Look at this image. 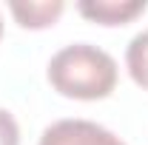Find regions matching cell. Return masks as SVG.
Wrapping results in <instances>:
<instances>
[{
  "instance_id": "1",
  "label": "cell",
  "mask_w": 148,
  "mask_h": 145,
  "mask_svg": "<svg viewBox=\"0 0 148 145\" xmlns=\"http://www.w3.org/2000/svg\"><path fill=\"white\" fill-rule=\"evenodd\" d=\"M49 83L63 97L103 100L117 85V63L108 51L91 43H71L51 57Z\"/></svg>"
},
{
  "instance_id": "2",
  "label": "cell",
  "mask_w": 148,
  "mask_h": 145,
  "mask_svg": "<svg viewBox=\"0 0 148 145\" xmlns=\"http://www.w3.org/2000/svg\"><path fill=\"white\" fill-rule=\"evenodd\" d=\"M40 145H125V142L91 120H60L43 131Z\"/></svg>"
},
{
  "instance_id": "3",
  "label": "cell",
  "mask_w": 148,
  "mask_h": 145,
  "mask_svg": "<svg viewBox=\"0 0 148 145\" xmlns=\"http://www.w3.org/2000/svg\"><path fill=\"white\" fill-rule=\"evenodd\" d=\"M83 17L103 26H123L145 12V0H83L77 3Z\"/></svg>"
},
{
  "instance_id": "4",
  "label": "cell",
  "mask_w": 148,
  "mask_h": 145,
  "mask_svg": "<svg viewBox=\"0 0 148 145\" xmlns=\"http://www.w3.org/2000/svg\"><path fill=\"white\" fill-rule=\"evenodd\" d=\"M9 9L20 20V26H26V29H46V26H51L63 14L66 6L60 0H54V3H12Z\"/></svg>"
},
{
  "instance_id": "5",
  "label": "cell",
  "mask_w": 148,
  "mask_h": 145,
  "mask_svg": "<svg viewBox=\"0 0 148 145\" xmlns=\"http://www.w3.org/2000/svg\"><path fill=\"white\" fill-rule=\"evenodd\" d=\"M125 66H128L131 80L148 91V29H145V31H140V34L128 43Z\"/></svg>"
},
{
  "instance_id": "6",
  "label": "cell",
  "mask_w": 148,
  "mask_h": 145,
  "mask_svg": "<svg viewBox=\"0 0 148 145\" xmlns=\"http://www.w3.org/2000/svg\"><path fill=\"white\" fill-rule=\"evenodd\" d=\"M0 145H20V128L17 120L9 111L0 108Z\"/></svg>"
},
{
  "instance_id": "7",
  "label": "cell",
  "mask_w": 148,
  "mask_h": 145,
  "mask_svg": "<svg viewBox=\"0 0 148 145\" xmlns=\"http://www.w3.org/2000/svg\"><path fill=\"white\" fill-rule=\"evenodd\" d=\"M0 34H3V23H0Z\"/></svg>"
}]
</instances>
